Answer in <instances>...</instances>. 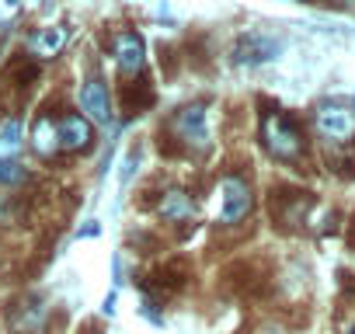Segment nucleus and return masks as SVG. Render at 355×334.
<instances>
[{"label":"nucleus","mask_w":355,"mask_h":334,"mask_svg":"<svg viewBox=\"0 0 355 334\" xmlns=\"http://www.w3.org/2000/svg\"><path fill=\"white\" fill-rule=\"evenodd\" d=\"M160 153L171 160H192V157H206L213 150V132H209V112L206 101H192L182 105L178 112H171L160 125Z\"/></svg>","instance_id":"1"},{"label":"nucleus","mask_w":355,"mask_h":334,"mask_svg":"<svg viewBox=\"0 0 355 334\" xmlns=\"http://www.w3.org/2000/svg\"><path fill=\"white\" fill-rule=\"evenodd\" d=\"M261 146L268 150V157H275L282 164H300V157L306 150V139L286 112L272 108V112L261 115Z\"/></svg>","instance_id":"2"},{"label":"nucleus","mask_w":355,"mask_h":334,"mask_svg":"<svg viewBox=\"0 0 355 334\" xmlns=\"http://www.w3.org/2000/svg\"><path fill=\"white\" fill-rule=\"evenodd\" d=\"M254 209V188L244 175L227 171L216 182V223L220 227H237L251 216Z\"/></svg>","instance_id":"3"},{"label":"nucleus","mask_w":355,"mask_h":334,"mask_svg":"<svg viewBox=\"0 0 355 334\" xmlns=\"http://www.w3.org/2000/svg\"><path fill=\"white\" fill-rule=\"evenodd\" d=\"M192 279V261L189 258H167L164 265H157L146 279H143V292L153 299V303H164L171 299L174 292H182Z\"/></svg>","instance_id":"4"},{"label":"nucleus","mask_w":355,"mask_h":334,"mask_svg":"<svg viewBox=\"0 0 355 334\" xmlns=\"http://www.w3.org/2000/svg\"><path fill=\"white\" fill-rule=\"evenodd\" d=\"M108 53H112L115 70H119L125 80L143 77V67H146V42H143L139 32H132V28L112 32V35H108Z\"/></svg>","instance_id":"5"},{"label":"nucleus","mask_w":355,"mask_h":334,"mask_svg":"<svg viewBox=\"0 0 355 334\" xmlns=\"http://www.w3.org/2000/svg\"><path fill=\"white\" fill-rule=\"evenodd\" d=\"M153 209L167 227H189L196 220V199L182 185H167L153 195Z\"/></svg>","instance_id":"6"},{"label":"nucleus","mask_w":355,"mask_h":334,"mask_svg":"<svg viewBox=\"0 0 355 334\" xmlns=\"http://www.w3.org/2000/svg\"><path fill=\"white\" fill-rule=\"evenodd\" d=\"M80 115L91 118V125H112L115 122V108H112V91L101 77H87L80 84Z\"/></svg>","instance_id":"7"},{"label":"nucleus","mask_w":355,"mask_h":334,"mask_svg":"<svg viewBox=\"0 0 355 334\" xmlns=\"http://www.w3.org/2000/svg\"><path fill=\"white\" fill-rule=\"evenodd\" d=\"M60 153H91L94 150V125L80 112H60Z\"/></svg>","instance_id":"8"},{"label":"nucleus","mask_w":355,"mask_h":334,"mask_svg":"<svg viewBox=\"0 0 355 334\" xmlns=\"http://www.w3.org/2000/svg\"><path fill=\"white\" fill-rule=\"evenodd\" d=\"M46 317H49V306H46V299L39 292H25V296H18L8 306V327H11V334H35L46 324Z\"/></svg>","instance_id":"9"},{"label":"nucleus","mask_w":355,"mask_h":334,"mask_svg":"<svg viewBox=\"0 0 355 334\" xmlns=\"http://www.w3.org/2000/svg\"><path fill=\"white\" fill-rule=\"evenodd\" d=\"M268 206H272V220L279 227H300L310 220V195L306 192H286V188L275 192L272 188Z\"/></svg>","instance_id":"10"},{"label":"nucleus","mask_w":355,"mask_h":334,"mask_svg":"<svg viewBox=\"0 0 355 334\" xmlns=\"http://www.w3.org/2000/svg\"><path fill=\"white\" fill-rule=\"evenodd\" d=\"M313 122H317V132L331 143H348L355 136V115L345 105H320Z\"/></svg>","instance_id":"11"},{"label":"nucleus","mask_w":355,"mask_h":334,"mask_svg":"<svg viewBox=\"0 0 355 334\" xmlns=\"http://www.w3.org/2000/svg\"><path fill=\"white\" fill-rule=\"evenodd\" d=\"M28 146H32V153L42 157V160L60 157V125H56V112L42 108V112L35 115V122H32V129H28Z\"/></svg>","instance_id":"12"},{"label":"nucleus","mask_w":355,"mask_h":334,"mask_svg":"<svg viewBox=\"0 0 355 334\" xmlns=\"http://www.w3.org/2000/svg\"><path fill=\"white\" fill-rule=\"evenodd\" d=\"M275 56H279V39L261 35V32H248L234 46V63H241V67H258V63H268Z\"/></svg>","instance_id":"13"},{"label":"nucleus","mask_w":355,"mask_h":334,"mask_svg":"<svg viewBox=\"0 0 355 334\" xmlns=\"http://www.w3.org/2000/svg\"><path fill=\"white\" fill-rule=\"evenodd\" d=\"M70 42V28L67 25H46V28H35L28 39H25V49L32 60H56Z\"/></svg>","instance_id":"14"},{"label":"nucleus","mask_w":355,"mask_h":334,"mask_svg":"<svg viewBox=\"0 0 355 334\" xmlns=\"http://www.w3.org/2000/svg\"><path fill=\"white\" fill-rule=\"evenodd\" d=\"M119 105H122V115L132 118V115H143L157 105V91L146 77H132L119 87Z\"/></svg>","instance_id":"15"},{"label":"nucleus","mask_w":355,"mask_h":334,"mask_svg":"<svg viewBox=\"0 0 355 334\" xmlns=\"http://www.w3.org/2000/svg\"><path fill=\"white\" fill-rule=\"evenodd\" d=\"M0 77H4V84L8 87H18V91H28L39 77H42V67H39V60H32V56H15L8 67H4V73H0Z\"/></svg>","instance_id":"16"},{"label":"nucleus","mask_w":355,"mask_h":334,"mask_svg":"<svg viewBox=\"0 0 355 334\" xmlns=\"http://www.w3.org/2000/svg\"><path fill=\"white\" fill-rule=\"evenodd\" d=\"M21 146H25V125L18 118L0 122V157H18Z\"/></svg>","instance_id":"17"},{"label":"nucleus","mask_w":355,"mask_h":334,"mask_svg":"<svg viewBox=\"0 0 355 334\" xmlns=\"http://www.w3.org/2000/svg\"><path fill=\"white\" fill-rule=\"evenodd\" d=\"M28 182L25 164H18L15 157H0V188H18Z\"/></svg>","instance_id":"18"},{"label":"nucleus","mask_w":355,"mask_h":334,"mask_svg":"<svg viewBox=\"0 0 355 334\" xmlns=\"http://www.w3.org/2000/svg\"><path fill=\"white\" fill-rule=\"evenodd\" d=\"M258 334H286V331H282V327H261Z\"/></svg>","instance_id":"19"}]
</instances>
